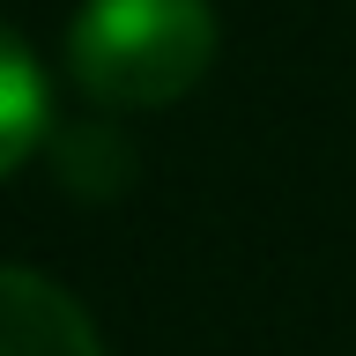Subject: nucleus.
I'll return each mask as SVG.
<instances>
[{
  "mask_svg": "<svg viewBox=\"0 0 356 356\" xmlns=\"http://www.w3.org/2000/svg\"><path fill=\"white\" fill-rule=\"evenodd\" d=\"M0 356H104V334L38 267H0Z\"/></svg>",
  "mask_w": 356,
  "mask_h": 356,
  "instance_id": "nucleus-2",
  "label": "nucleus"
},
{
  "mask_svg": "<svg viewBox=\"0 0 356 356\" xmlns=\"http://www.w3.org/2000/svg\"><path fill=\"white\" fill-rule=\"evenodd\" d=\"M222 22L208 0H82L67 22L74 82L111 111H156L216 67Z\"/></svg>",
  "mask_w": 356,
  "mask_h": 356,
  "instance_id": "nucleus-1",
  "label": "nucleus"
},
{
  "mask_svg": "<svg viewBox=\"0 0 356 356\" xmlns=\"http://www.w3.org/2000/svg\"><path fill=\"white\" fill-rule=\"evenodd\" d=\"M52 134V89H44V60L0 22V178H15Z\"/></svg>",
  "mask_w": 356,
  "mask_h": 356,
  "instance_id": "nucleus-3",
  "label": "nucleus"
}]
</instances>
